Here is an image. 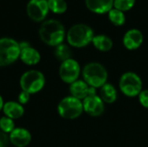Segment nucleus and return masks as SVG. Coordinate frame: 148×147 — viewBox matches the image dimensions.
Wrapping results in <instances>:
<instances>
[{"label": "nucleus", "mask_w": 148, "mask_h": 147, "mask_svg": "<svg viewBox=\"0 0 148 147\" xmlns=\"http://www.w3.org/2000/svg\"><path fill=\"white\" fill-rule=\"evenodd\" d=\"M39 36L44 43L56 47L62 44L65 36V29L59 21L49 19L42 23L39 29Z\"/></svg>", "instance_id": "obj_1"}, {"label": "nucleus", "mask_w": 148, "mask_h": 147, "mask_svg": "<svg viewBox=\"0 0 148 147\" xmlns=\"http://www.w3.org/2000/svg\"><path fill=\"white\" fill-rule=\"evenodd\" d=\"M94 38L93 29L87 24L78 23L72 26L67 33L69 43L75 48H82L89 44Z\"/></svg>", "instance_id": "obj_2"}, {"label": "nucleus", "mask_w": 148, "mask_h": 147, "mask_svg": "<svg viewBox=\"0 0 148 147\" xmlns=\"http://www.w3.org/2000/svg\"><path fill=\"white\" fill-rule=\"evenodd\" d=\"M84 81L92 88H101L108 80V72L103 65L98 62L87 64L82 71Z\"/></svg>", "instance_id": "obj_3"}, {"label": "nucleus", "mask_w": 148, "mask_h": 147, "mask_svg": "<svg viewBox=\"0 0 148 147\" xmlns=\"http://www.w3.org/2000/svg\"><path fill=\"white\" fill-rule=\"evenodd\" d=\"M19 43L9 37L0 38V67L12 64L20 57Z\"/></svg>", "instance_id": "obj_4"}, {"label": "nucleus", "mask_w": 148, "mask_h": 147, "mask_svg": "<svg viewBox=\"0 0 148 147\" xmlns=\"http://www.w3.org/2000/svg\"><path fill=\"white\" fill-rule=\"evenodd\" d=\"M45 84V77L38 70L25 72L20 79V87L23 91L29 94H36L42 89Z\"/></svg>", "instance_id": "obj_5"}, {"label": "nucleus", "mask_w": 148, "mask_h": 147, "mask_svg": "<svg viewBox=\"0 0 148 147\" xmlns=\"http://www.w3.org/2000/svg\"><path fill=\"white\" fill-rule=\"evenodd\" d=\"M57 110L60 116L67 120L76 119L84 111L82 101L73 96L63 98L59 102Z\"/></svg>", "instance_id": "obj_6"}, {"label": "nucleus", "mask_w": 148, "mask_h": 147, "mask_svg": "<svg viewBox=\"0 0 148 147\" xmlns=\"http://www.w3.org/2000/svg\"><path fill=\"white\" fill-rule=\"evenodd\" d=\"M121 91L128 97H134L142 91V81L138 75L133 72L123 74L120 80Z\"/></svg>", "instance_id": "obj_7"}, {"label": "nucleus", "mask_w": 148, "mask_h": 147, "mask_svg": "<svg viewBox=\"0 0 148 147\" xmlns=\"http://www.w3.org/2000/svg\"><path fill=\"white\" fill-rule=\"evenodd\" d=\"M80 65L74 59H69L62 62L59 68L60 78L66 83L71 84L77 81L80 75Z\"/></svg>", "instance_id": "obj_8"}, {"label": "nucleus", "mask_w": 148, "mask_h": 147, "mask_svg": "<svg viewBox=\"0 0 148 147\" xmlns=\"http://www.w3.org/2000/svg\"><path fill=\"white\" fill-rule=\"evenodd\" d=\"M49 9L46 0H30L27 4L29 17L36 22L42 21L48 15Z\"/></svg>", "instance_id": "obj_9"}, {"label": "nucleus", "mask_w": 148, "mask_h": 147, "mask_svg": "<svg viewBox=\"0 0 148 147\" xmlns=\"http://www.w3.org/2000/svg\"><path fill=\"white\" fill-rule=\"evenodd\" d=\"M83 110L91 116L97 117L103 113L105 110L104 102L101 97L95 95H89L82 101Z\"/></svg>", "instance_id": "obj_10"}, {"label": "nucleus", "mask_w": 148, "mask_h": 147, "mask_svg": "<svg viewBox=\"0 0 148 147\" xmlns=\"http://www.w3.org/2000/svg\"><path fill=\"white\" fill-rule=\"evenodd\" d=\"M71 96L79 99L84 100L89 95L96 94V91L95 88L88 86L84 81H75V82L70 84L69 87Z\"/></svg>", "instance_id": "obj_11"}, {"label": "nucleus", "mask_w": 148, "mask_h": 147, "mask_svg": "<svg viewBox=\"0 0 148 147\" xmlns=\"http://www.w3.org/2000/svg\"><path fill=\"white\" fill-rule=\"evenodd\" d=\"M10 141L16 147L27 146L31 141L29 132L24 128H15L9 135Z\"/></svg>", "instance_id": "obj_12"}, {"label": "nucleus", "mask_w": 148, "mask_h": 147, "mask_svg": "<svg viewBox=\"0 0 148 147\" xmlns=\"http://www.w3.org/2000/svg\"><path fill=\"white\" fill-rule=\"evenodd\" d=\"M143 42V35L140 30L132 29L127 31L123 37L124 46L130 50L138 49Z\"/></svg>", "instance_id": "obj_13"}, {"label": "nucleus", "mask_w": 148, "mask_h": 147, "mask_svg": "<svg viewBox=\"0 0 148 147\" xmlns=\"http://www.w3.org/2000/svg\"><path fill=\"white\" fill-rule=\"evenodd\" d=\"M87 7L95 13L109 12L114 6V0H86Z\"/></svg>", "instance_id": "obj_14"}, {"label": "nucleus", "mask_w": 148, "mask_h": 147, "mask_svg": "<svg viewBox=\"0 0 148 147\" xmlns=\"http://www.w3.org/2000/svg\"><path fill=\"white\" fill-rule=\"evenodd\" d=\"M20 59L23 63L31 66V65H36L40 62L41 55L36 49L30 47L29 45L21 49Z\"/></svg>", "instance_id": "obj_15"}, {"label": "nucleus", "mask_w": 148, "mask_h": 147, "mask_svg": "<svg viewBox=\"0 0 148 147\" xmlns=\"http://www.w3.org/2000/svg\"><path fill=\"white\" fill-rule=\"evenodd\" d=\"M3 111L6 117L10 119H19L24 113V108L19 102L8 101L4 103Z\"/></svg>", "instance_id": "obj_16"}, {"label": "nucleus", "mask_w": 148, "mask_h": 147, "mask_svg": "<svg viewBox=\"0 0 148 147\" xmlns=\"http://www.w3.org/2000/svg\"><path fill=\"white\" fill-rule=\"evenodd\" d=\"M100 95H101V99L103 101V102H106L108 104L114 103L117 99L116 89L114 88V86H112L111 84H108V83H106L105 85H103L101 88Z\"/></svg>", "instance_id": "obj_17"}, {"label": "nucleus", "mask_w": 148, "mask_h": 147, "mask_svg": "<svg viewBox=\"0 0 148 147\" xmlns=\"http://www.w3.org/2000/svg\"><path fill=\"white\" fill-rule=\"evenodd\" d=\"M92 42L95 47L101 51H108L113 47V41L110 37L105 35H99L94 36Z\"/></svg>", "instance_id": "obj_18"}, {"label": "nucleus", "mask_w": 148, "mask_h": 147, "mask_svg": "<svg viewBox=\"0 0 148 147\" xmlns=\"http://www.w3.org/2000/svg\"><path fill=\"white\" fill-rule=\"evenodd\" d=\"M49 9L56 14L64 13L67 10V3L65 0H49Z\"/></svg>", "instance_id": "obj_19"}, {"label": "nucleus", "mask_w": 148, "mask_h": 147, "mask_svg": "<svg viewBox=\"0 0 148 147\" xmlns=\"http://www.w3.org/2000/svg\"><path fill=\"white\" fill-rule=\"evenodd\" d=\"M55 55L56 56V58L62 62L67 61L69 59H70L71 56V50L70 49L65 45V44H60L58 46H56V50H55Z\"/></svg>", "instance_id": "obj_20"}, {"label": "nucleus", "mask_w": 148, "mask_h": 147, "mask_svg": "<svg viewBox=\"0 0 148 147\" xmlns=\"http://www.w3.org/2000/svg\"><path fill=\"white\" fill-rule=\"evenodd\" d=\"M108 16L111 22L115 25H122L125 23L126 17L123 13V11L117 10V9H112L108 12Z\"/></svg>", "instance_id": "obj_21"}, {"label": "nucleus", "mask_w": 148, "mask_h": 147, "mask_svg": "<svg viewBox=\"0 0 148 147\" xmlns=\"http://www.w3.org/2000/svg\"><path fill=\"white\" fill-rule=\"evenodd\" d=\"M15 129V123L12 119L6 116L0 119V131L4 133H10Z\"/></svg>", "instance_id": "obj_22"}, {"label": "nucleus", "mask_w": 148, "mask_h": 147, "mask_svg": "<svg viewBox=\"0 0 148 147\" xmlns=\"http://www.w3.org/2000/svg\"><path fill=\"white\" fill-rule=\"evenodd\" d=\"M135 0H114V6L115 9L121 11L128 10L134 5Z\"/></svg>", "instance_id": "obj_23"}, {"label": "nucleus", "mask_w": 148, "mask_h": 147, "mask_svg": "<svg viewBox=\"0 0 148 147\" xmlns=\"http://www.w3.org/2000/svg\"><path fill=\"white\" fill-rule=\"evenodd\" d=\"M139 101L144 107L148 108V90H143L140 92L139 94Z\"/></svg>", "instance_id": "obj_24"}, {"label": "nucleus", "mask_w": 148, "mask_h": 147, "mask_svg": "<svg viewBox=\"0 0 148 147\" xmlns=\"http://www.w3.org/2000/svg\"><path fill=\"white\" fill-rule=\"evenodd\" d=\"M29 97H30V94L29 93L22 91L18 95V101L21 105L26 104L29 101Z\"/></svg>", "instance_id": "obj_25"}, {"label": "nucleus", "mask_w": 148, "mask_h": 147, "mask_svg": "<svg viewBox=\"0 0 148 147\" xmlns=\"http://www.w3.org/2000/svg\"><path fill=\"white\" fill-rule=\"evenodd\" d=\"M9 141H10V139L7 136V134L0 131V147H7Z\"/></svg>", "instance_id": "obj_26"}, {"label": "nucleus", "mask_w": 148, "mask_h": 147, "mask_svg": "<svg viewBox=\"0 0 148 147\" xmlns=\"http://www.w3.org/2000/svg\"><path fill=\"white\" fill-rule=\"evenodd\" d=\"M3 105H4V103H3V98H2V96L0 95V110H1V109H3Z\"/></svg>", "instance_id": "obj_27"}, {"label": "nucleus", "mask_w": 148, "mask_h": 147, "mask_svg": "<svg viewBox=\"0 0 148 147\" xmlns=\"http://www.w3.org/2000/svg\"><path fill=\"white\" fill-rule=\"evenodd\" d=\"M46 1H47V2H48V1H49V0H46Z\"/></svg>", "instance_id": "obj_28"}]
</instances>
